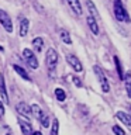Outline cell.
I'll return each mask as SVG.
<instances>
[{
	"instance_id": "cell-1",
	"label": "cell",
	"mask_w": 131,
	"mask_h": 135,
	"mask_svg": "<svg viewBox=\"0 0 131 135\" xmlns=\"http://www.w3.org/2000/svg\"><path fill=\"white\" fill-rule=\"evenodd\" d=\"M114 16L118 21H127V23L130 21V17L127 14L121 0H114Z\"/></svg>"
},
{
	"instance_id": "cell-19",
	"label": "cell",
	"mask_w": 131,
	"mask_h": 135,
	"mask_svg": "<svg viewBox=\"0 0 131 135\" xmlns=\"http://www.w3.org/2000/svg\"><path fill=\"white\" fill-rule=\"evenodd\" d=\"M55 97H57L58 101H65V99H66L65 90L61 89V87H57V89H55Z\"/></svg>"
},
{
	"instance_id": "cell-9",
	"label": "cell",
	"mask_w": 131,
	"mask_h": 135,
	"mask_svg": "<svg viewBox=\"0 0 131 135\" xmlns=\"http://www.w3.org/2000/svg\"><path fill=\"white\" fill-rule=\"evenodd\" d=\"M86 23H87V25H89V28H90V31L95 34V35H97V34H99V25H97L95 17L89 16L87 18H86Z\"/></svg>"
},
{
	"instance_id": "cell-12",
	"label": "cell",
	"mask_w": 131,
	"mask_h": 135,
	"mask_svg": "<svg viewBox=\"0 0 131 135\" xmlns=\"http://www.w3.org/2000/svg\"><path fill=\"white\" fill-rule=\"evenodd\" d=\"M28 28H30V21L27 18H23L20 21V37H25V35H27Z\"/></svg>"
},
{
	"instance_id": "cell-2",
	"label": "cell",
	"mask_w": 131,
	"mask_h": 135,
	"mask_svg": "<svg viewBox=\"0 0 131 135\" xmlns=\"http://www.w3.org/2000/svg\"><path fill=\"white\" fill-rule=\"evenodd\" d=\"M57 63H58V52L54 48H48L45 56V65L48 66L49 70H54L57 68Z\"/></svg>"
},
{
	"instance_id": "cell-4",
	"label": "cell",
	"mask_w": 131,
	"mask_h": 135,
	"mask_svg": "<svg viewBox=\"0 0 131 135\" xmlns=\"http://www.w3.org/2000/svg\"><path fill=\"white\" fill-rule=\"evenodd\" d=\"M93 70H95L97 79H99V83H100V86H101V90H103L104 93H109V91H110V86H109V82H107V79H106L103 70H101L97 65L93 66Z\"/></svg>"
},
{
	"instance_id": "cell-20",
	"label": "cell",
	"mask_w": 131,
	"mask_h": 135,
	"mask_svg": "<svg viewBox=\"0 0 131 135\" xmlns=\"http://www.w3.org/2000/svg\"><path fill=\"white\" fill-rule=\"evenodd\" d=\"M114 63H116V68H117V73H118V78L120 79H124V73H123V68H121V63H120V59H118V56H116L114 55Z\"/></svg>"
},
{
	"instance_id": "cell-25",
	"label": "cell",
	"mask_w": 131,
	"mask_h": 135,
	"mask_svg": "<svg viewBox=\"0 0 131 135\" xmlns=\"http://www.w3.org/2000/svg\"><path fill=\"white\" fill-rule=\"evenodd\" d=\"M71 79H72V82L75 83V86H76V87H82V82H80V79L78 78V76H72Z\"/></svg>"
},
{
	"instance_id": "cell-18",
	"label": "cell",
	"mask_w": 131,
	"mask_h": 135,
	"mask_svg": "<svg viewBox=\"0 0 131 135\" xmlns=\"http://www.w3.org/2000/svg\"><path fill=\"white\" fill-rule=\"evenodd\" d=\"M32 45H34V48L37 49V52H41V51H42V45H44V40H42L41 37L34 38V40H32Z\"/></svg>"
},
{
	"instance_id": "cell-16",
	"label": "cell",
	"mask_w": 131,
	"mask_h": 135,
	"mask_svg": "<svg viewBox=\"0 0 131 135\" xmlns=\"http://www.w3.org/2000/svg\"><path fill=\"white\" fill-rule=\"evenodd\" d=\"M13 69H14L23 79H25V80H31V79H30V76H28V73L25 72V69H24V68H21L20 65H13Z\"/></svg>"
},
{
	"instance_id": "cell-8",
	"label": "cell",
	"mask_w": 131,
	"mask_h": 135,
	"mask_svg": "<svg viewBox=\"0 0 131 135\" xmlns=\"http://www.w3.org/2000/svg\"><path fill=\"white\" fill-rule=\"evenodd\" d=\"M68 4H69V7H71V10L75 13L76 16H82V4H80L79 0H66Z\"/></svg>"
},
{
	"instance_id": "cell-3",
	"label": "cell",
	"mask_w": 131,
	"mask_h": 135,
	"mask_svg": "<svg viewBox=\"0 0 131 135\" xmlns=\"http://www.w3.org/2000/svg\"><path fill=\"white\" fill-rule=\"evenodd\" d=\"M23 58H24L25 63H27L31 69H37L38 68V59H37L35 54H34L31 49H28V48L23 49Z\"/></svg>"
},
{
	"instance_id": "cell-24",
	"label": "cell",
	"mask_w": 131,
	"mask_h": 135,
	"mask_svg": "<svg viewBox=\"0 0 131 135\" xmlns=\"http://www.w3.org/2000/svg\"><path fill=\"white\" fill-rule=\"evenodd\" d=\"M113 132L116 134V135H125L124 129H123L120 125H114V127H113Z\"/></svg>"
},
{
	"instance_id": "cell-10",
	"label": "cell",
	"mask_w": 131,
	"mask_h": 135,
	"mask_svg": "<svg viewBox=\"0 0 131 135\" xmlns=\"http://www.w3.org/2000/svg\"><path fill=\"white\" fill-rule=\"evenodd\" d=\"M116 117H117L121 122H124V124H127L128 127H131V115H130V114H127V113H124V111H117V113H116Z\"/></svg>"
},
{
	"instance_id": "cell-23",
	"label": "cell",
	"mask_w": 131,
	"mask_h": 135,
	"mask_svg": "<svg viewBox=\"0 0 131 135\" xmlns=\"http://www.w3.org/2000/svg\"><path fill=\"white\" fill-rule=\"evenodd\" d=\"M40 122H41V125L44 127V128H48V127L51 125V124H49V118H48V115H46V114H42V117L40 118Z\"/></svg>"
},
{
	"instance_id": "cell-7",
	"label": "cell",
	"mask_w": 131,
	"mask_h": 135,
	"mask_svg": "<svg viewBox=\"0 0 131 135\" xmlns=\"http://www.w3.org/2000/svg\"><path fill=\"white\" fill-rule=\"evenodd\" d=\"M16 108H17V113H18L20 115H24L27 118L31 115V108H30V105L27 103H18Z\"/></svg>"
},
{
	"instance_id": "cell-13",
	"label": "cell",
	"mask_w": 131,
	"mask_h": 135,
	"mask_svg": "<svg viewBox=\"0 0 131 135\" xmlns=\"http://www.w3.org/2000/svg\"><path fill=\"white\" fill-rule=\"evenodd\" d=\"M20 128H21V132L23 135H31L32 134V128H31V124L27 121H20Z\"/></svg>"
},
{
	"instance_id": "cell-14",
	"label": "cell",
	"mask_w": 131,
	"mask_h": 135,
	"mask_svg": "<svg viewBox=\"0 0 131 135\" xmlns=\"http://www.w3.org/2000/svg\"><path fill=\"white\" fill-rule=\"evenodd\" d=\"M59 37H61V40L65 42V44H68V45H71L72 44V38H71V34L66 31L65 28H61L59 30Z\"/></svg>"
},
{
	"instance_id": "cell-17",
	"label": "cell",
	"mask_w": 131,
	"mask_h": 135,
	"mask_svg": "<svg viewBox=\"0 0 131 135\" xmlns=\"http://www.w3.org/2000/svg\"><path fill=\"white\" fill-rule=\"evenodd\" d=\"M125 90H127V96L131 99V72H127V75H125Z\"/></svg>"
},
{
	"instance_id": "cell-5",
	"label": "cell",
	"mask_w": 131,
	"mask_h": 135,
	"mask_svg": "<svg viewBox=\"0 0 131 135\" xmlns=\"http://www.w3.org/2000/svg\"><path fill=\"white\" fill-rule=\"evenodd\" d=\"M0 24L3 25V28L7 32H13V23H11L10 16L7 14V11L2 10V8H0Z\"/></svg>"
},
{
	"instance_id": "cell-22",
	"label": "cell",
	"mask_w": 131,
	"mask_h": 135,
	"mask_svg": "<svg viewBox=\"0 0 131 135\" xmlns=\"http://www.w3.org/2000/svg\"><path fill=\"white\" fill-rule=\"evenodd\" d=\"M58 129H59V121L57 120V118H54L52 127H51V134L49 135H58Z\"/></svg>"
},
{
	"instance_id": "cell-6",
	"label": "cell",
	"mask_w": 131,
	"mask_h": 135,
	"mask_svg": "<svg viewBox=\"0 0 131 135\" xmlns=\"http://www.w3.org/2000/svg\"><path fill=\"white\" fill-rule=\"evenodd\" d=\"M66 62L71 65V68H73L75 72H82L83 70V66H82V62L78 59V56L75 55H66Z\"/></svg>"
},
{
	"instance_id": "cell-11",
	"label": "cell",
	"mask_w": 131,
	"mask_h": 135,
	"mask_svg": "<svg viewBox=\"0 0 131 135\" xmlns=\"http://www.w3.org/2000/svg\"><path fill=\"white\" fill-rule=\"evenodd\" d=\"M0 96H2L3 103H8V96L6 91V83H4V78L0 76Z\"/></svg>"
},
{
	"instance_id": "cell-27",
	"label": "cell",
	"mask_w": 131,
	"mask_h": 135,
	"mask_svg": "<svg viewBox=\"0 0 131 135\" xmlns=\"http://www.w3.org/2000/svg\"><path fill=\"white\" fill-rule=\"evenodd\" d=\"M31 135H42L41 132H40V131H32V134Z\"/></svg>"
},
{
	"instance_id": "cell-21",
	"label": "cell",
	"mask_w": 131,
	"mask_h": 135,
	"mask_svg": "<svg viewBox=\"0 0 131 135\" xmlns=\"http://www.w3.org/2000/svg\"><path fill=\"white\" fill-rule=\"evenodd\" d=\"M86 6H87V8H89V11H90L92 17H97V16H99V14H97V10H96V6L92 3V0H87V2H86Z\"/></svg>"
},
{
	"instance_id": "cell-15",
	"label": "cell",
	"mask_w": 131,
	"mask_h": 135,
	"mask_svg": "<svg viewBox=\"0 0 131 135\" xmlns=\"http://www.w3.org/2000/svg\"><path fill=\"white\" fill-rule=\"evenodd\" d=\"M30 108H31V114L37 118V120H40V118L42 117V114H44V113H42V110H41V107H40L38 104L30 105Z\"/></svg>"
},
{
	"instance_id": "cell-26",
	"label": "cell",
	"mask_w": 131,
	"mask_h": 135,
	"mask_svg": "<svg viewBox=\"0 0 131 135\" xmlns=\"http://www.w3.org/2000/svg\"><path fill=\"white\" fill-rule=\"evenodd\" d=\"M3 115H4V107H3L2 100H0V117H3Z\"/></svg>"
}]
</instances>
